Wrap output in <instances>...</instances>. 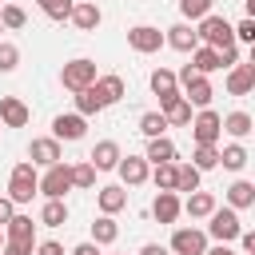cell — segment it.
Wrapping results in <instances>:
<instances>
[{
  "label": "cell",
  "mask_w": 255,
  "mask_h": 255,
  "mask_svg": "<svg viewBox=\"0 0 255 255\" xmlns=\"http://www.w3.org/2000/svg\"><path fill=\"white\" fill-rule=\"evenodd\" d=\"M139 255H171V251H167V247H159V243H147Z\"/></svg>",
  "instance_id": "681fc988"
},
{
  "label": "cell",
  "mask_w": 255,
  "mask_h": 255,
  "mask_svg": "<svg viewBox=\"0 0 255 255\" xmlns=\"http://www.w3.org/2000/svg\"><path fill=\"white\" fill-rule=\"evenodd\" d=\"M24 24H28V16L20 4H0V28H24Z\"/></svg>",
  "instance_id": "8d00e7d4"
},
{
  "label": "cell",
  "mask_w": 255,
  "mask_h": 255,
  "mask_svg": "<svg viewBox=\"0 0 255 255\" xmlns=\"http://www.w3.org/2000/svg\"><path fill=\"white\" fill-rule=\"evenodd\" d=\"M72 255H100V247H96V243H76Z\"/></svg>",
  "instance_id": "c3c4849f"
},
{
  "label": "cell",
  "mask_w": 255,
  "mask_h": 255,
  "mask_svg": "<svg viewBox=\"0 0 255 255\" xmlns=\"http://www.w3.org/2000/svg\"><path fill=\"white\" fill-rule=\"evenodd\" d=\"M219 128H223L227 135H235V139H247V135H251V116H247V112H231V116L219 120Z\"/></svg>",
  "instance_id": "83f0119b"
},
{
  "label": "cell",
  "mask_w": 255,
  "mask_h": 255,
  "mask_svg": "<svg viewBox=\"0 0 255 255\" xmlns=\"http://www.w3.org/2000/svg\"><path fill=\"white\" fill-rule=\"evenodd\" d=\"M20 64V48L16 44H0V72H12Z\"/></svg>",
  "instance_id": "60d3db41"
},
{
  "label": "cell",
  "mask_w": 255,
  "mask_h": 255,
  "mask_svg": "<svg viewBox=\"0 0 255 255\" xmlns=\"http://www.w3.org/2000/svg\"><path fill=\"white\" fill-rule=\"evenodd\" d=\"M96 96H100V104L104 108H112V104H120L124 100V80L120 76H96Z\"/></svg>",
  "instance_id": "ffe728a7"
},
{
  "label": "cell",
  "mask_w": 255,
  "mask_h": 255,
  "mask_svg": "<svg viewBox=\"0 0 255 255\" xmlns=\"http://www.w3.org/2000/svg\"><path fill=\"white\" fill-rule=\"evenodd\" d=\"M219 163H223L227 171H243V163H247V147H243V143H227V147L219 151Z\"/></svg>",
  "instance_id": "836d02e7"
},
{
  "label": "cell",
  "mask_w": 255,
  "mask_h": 255,
  "mask_svg": "<svg viewBox=\"0 0 255 255\" xmlns=\"http://www.w3.org/2000/svg\"><path fill=\"white\" fill-rule=\"evenodd\" d=\"M80 32H96L100 28V20H104V12L92 4V0H80V4H72V16H68Z\"/></svg>",
  "instance_id": "9a60e30c"
},
{
  "label": "cell",
  "mask_w": 255,
  "mask_h": 255,
  "mask_svg": "<svg viewBox=\"0 0 255 255\" xmlns=\"http://www.w3.org/2000/svg\"><path fill=\"white\" fill-rule=\"evenodd\" d=\"M191 163H195L199 171H211V167L219 163V147H215V143H195V151H191Z\"/></svg>",
  "instance_id": "d6a6232c"
},
{
  "label": "cell",
  "mask_w": 255,
  "mask_h": 255,
  "mask_svg": "<svg viewBox=\"0 0 255 255\" xmlns=\"http://www.w3.org/2000/svg\"><path fill=\"white\" fill-rule=\"evenodd\" d=\"M255 88V60L251 64H231V72H227V92L231 96H247Z\"/></svg>",
  "instance_id": "8fae6325"
},
{
  "label": "cell",
  "mask_w": 255,
  "mask_h": 255,
  "mask_svg": "<svg viewBox=\"0 0 255 255\" xmlns=\"http://www.w3.org/2000/svg\"><path fill=\"white\" fill-rule=\"evenodd\" d=\"M179 211H183V203H179V195H175V191H159V195H155V203H151V215H155L159 223H175V219H179Z\"/></svg>",
  "instance_id": "d6986e66"
},
{
  "label": "cell",
  "mask_w": 255,
  "mask_h": 255,
  "mask_svg": "<svg viewBox=\"0 0 255 255\" xmlns=\"http://www.w3.org/2000/svg\"><path fill=\"white\" fill-rule=\"evenodd\" d=\"M147 163H171L175 159V143L167 139V135H155L151 143H147V155H143Z\"/></svg>",
  "instance_id": "f1b7e54d"
},
{
  "label": "cell",
  "mask_w": 255,
  "mask_h": 255,
  "mask_svg": "<svg viewBox=\"0 0 255 255\" xmlns=\"http://www.w3.org/2000/svg\"><path fill=\"white\" fill-rule=\"evenodd\" d=\"M211 4H215V0H179V12H183L187 20H203V16L211 12Z\"/></svg>",
  "instance_id": "ab89813d"
},
{
  "label": "cell",
  "mask_w": 255,
  "mask_h": 255,
  "mask_svg": "<svg viewBox=\"0 0 255 255\" xmlns=\"http://www.w3.org/2000/svg\"><path fill=\"white\" fill-rule=\"evenodd\" d=\"M183 211H187L191 219H207V215L215 211V195H211V191H191L187 203H183Z\"/></svg>",
  "instance_id": "cb8c5ba5"
},
{
  "label": "cell",
  "mask_w": 255,
  "mask_h": 255,
  "mask_svg": "<svg viewBox=\"0 0 255 255\" xmlns=\"http://www.w3.org/2000/svg\"><path fill=\"white\" fill-rule=\"evenodd\" d=\"M4 239L8 243H24V247H36V223H32V215H12L8 223H4Z\"/></svg>",
  "instance_id": "ba28073f"
},
{
  "label": "cell",
  "mask_w": 255,
  "mask_h": 255,
  "mask_svg": "<svg viewBox=\"0 0 255 255\" xmlns=\"http://www.w3.org/2000/svg\"><path fill=\"white\" fill-rule=\"evenodd\" d=\"M28 155H32V163H40V167H52V163H60V159H64V155H60V139H56V135L32 139Z\"/></svg>",
  "instance_id": "5bb4252c"
},
{
  "label": "cell",
  "mask_w": 255,
  "mask_h": 255,
  "mask_svg": "<svg viewBox=\"0 0 255 255\" xmlns=\"http://www.w3.org/2000/svg\"><path fill=\"white\" fill-rule=\"evenodd\" d=\"M151 92L159 96V108H163V104H171V100L179 96V80H175V72L155 68V72H151Z\"/></svg>",
  "instance_id": "2e32d148"
},
{
  "label": "cell",
  "mask_w": 255,
  "mask_h": 255,
  "mask_svg": "<svg viewBox=\"0 0 255 255\" xmlns=\"http://www.w3.org/2000/svg\"><path fill=\"white\" fill-rule=\"evenodd\" d=\"M32 251H36V255H64V247H60L56 239H44V243H36Z\"/></svg>",
  "instance_id": "7bdbcfd3"
},
{
  "label": "cell",
  "mask_w": 255,
  "mask_h": 255,
  "mask_svg": "<svg viewBox=\"0 0 255 255\" xmlns=\"http://www.w3.org/2000/svg\"><path fill=\"white\" fill-rule=\"evenodd\" d=\"M171 251H175V255H203V251H207V235L195 231V227H175Z\"/></svg>",
  "instance_id": "8992f818"
},
{
  "label": "cell",
  "mask_w": 255,
  "mask_h": 255,
  "mask_svg": "<svg viewBox=\"0 0 255 255\" xmlns=\"http://www.w3.org/2000/svg\"><path fill=\"white\" fill-rule=\"evenodd\" d=\"M84 131H88V120H84L80 112L52 120V135H56V139H84Z\"/></svg>",
  "instance_id": "4fadbf2b"
},
{
  "label": "cell",
  "mask_w": 255,
  "mask_h": 255,
  "mask_svg": "<svg viewBox=\"0 0 255 255\" xmlns=\"http://www.w3.org/2000/svg\"><path fill=\"white\" fill-rule=\"evenodd\" d=\"M116 239H120L116 219H112V215H100V219L92 223V243H96V247H108V243H116Z\"/></svg>",
  "instance_id": "484cf974"
},
{
  "label": "cell",
  "mask_w": 255,
  "mask_h": 255,
  "mask_svg": "<svg viewBox=\"0 0 255 255\" xmlns=\"http://www.w3.org/2000/svg\"><path fill=\"white\" fill-rule=\"evenodd\" d=\"M72 187H96V167H92L88 159L72 167Z\"/></svg>",
  "instance_id": "f35d334b"
},
{
  "label": "cell",
  "mask_w": 255,
  "mask_h": 255,
  "mask_svg": "<svg viewBox=\"0 0 255 255\" xmlns=\"http://www.w3.org/2000/svg\"><path fill=\"white\" fill-rule=\"evenodd\" d=\"M191 135H195V143H215V139L223 135V128H219V116H215L211 108H199V116L191 120Z\"/></svg>",
  "instance_id": "52a82bcc"
},
{
  "label": "cell",
  "mask_w": 255,
  "mask_h": 255,
  "mask_svg": "<svg viewBox=\"0 0 255 255\" xmlns=\"http://www.w3.org/2000/svg\"><path fill=\"white\" fill-rule=\"evenodd\" d=\"M120 159H124V155H120V143H116V139H100V143L92 147V155H88V163H92L96 171H116Z\"/></svg>",
  "instance_id": "30bf717a"
},
{
  "label": "cell",
  "mask_w": 255,
  "mask_h": 255,
  "mask_svg": "<svg viewBox=\"0 0 255 255\" xmlns=\"http://www.w3.org/2000/svg\"><path fill=\"white\" fill-rule=\"evenodd\" d=\"M116 171H120V179H124L128 187H139V183H143V179L151 175V171H147V159H143V155H128V159H120V163H116Z\"/></svg>",
  "instance_id": "ac0fdd59"
},
{
  "label": "cell",
  "mask_w": 255,
  "mask_h": 255,
  "mask_svg": "<svg viewBox=\"0 0 255 255\" xmlns=\"http://www.w3.org/2000/svg\"><path fill=\"white\" fill-rule=\"evenodd\" d=\"M0 4H4V0H0Z\"/></svg>",
  "instance_id": "f5cc1de1"
},
{
  "label": "cell",
  "mask_w": 255,
  "mask_h": 255,
  "mask_svg": "<svg viewBox=\"0 0 255 255\" xmlns=\"http://www.w3.org/2000/svg\"><path fill=\"white\" fill-rule=\"evenodd\" d=\"M235 32V40H243V44H251L255 40V20L247 16V20H239V28H231Z\"/></svg>",
  "instance_id": "b9f144b4"
},
{
  "label": "cell",
  "mask_w": 255,
  "mask_h": 255,
  "mask_svg": "<svg viewBox=\"0 0 255 255\" xmlns=\"http://www.w3.org/2000/svg\"><path fill=\"white\" fill-rule=\"evenodd\" d=\"M36 4H40V12H44L48 20H68L76 0H36Z\"/></svg>",
  "instance_id": "d590c367"
},
{
  "label": "cell",
  "mask_w": 255,
  "mask_h": 255,
  "mask_svg": "<svg viewBox=\"0 0 255 255\" xmlns=\"http://www.w3.org/2000/svg\"><path fill=\"white\" fill-rule=\"evenodd\" d=\"M151 179H155L159 191H175V159L171 163H155V175Z\"/></svg>",
  "instance_id": "74e56055"
},
{
  "label": "cell",
  "mask_w": 255,
  "mask_h": 255,
  "mask_svg": "<svg viewBox=\"0 0 255 255\" xmlns=\"http://www.w3.org/2000/svg\"><path fill=\"white\" fill-rule=\"evenodd\" d=\"M128 44L135 48V52H159V44H163V32L159 28H151V24H135L131 32H128Z\"/></svg>",
  "instance_id": "9c48e42d"
},
{
  "label": "cell",
  "mask_w": 255,
  "mask_h": 255,
  "mask_svg": "<svg viewBox=\"0 0 255 255\" xmlns=\"http://www.w3.org/2000/svg\"><path fill=\"white\" fill-rule=\"evenodd\" d=\"M76 112H80L84 120H88V116H96V112H104V104H100V96H96V88H92V84L76 92Z\"/></svg>",
  "instance_id": "4dcf8cb0"
},
{
  "label": "cell",
  "mask_w": 255,
  "mask_h": 255,
  "mask_svg": "<svg viewBox=\"0 0 255 255\" xmlns=\"http://www.w3.org/2000/svg\"><path fill=\"white\" fill-rule=\"evenodd\" d=\"M96 203H100V211H104V215H116V211H124V207H128V191H124L120 183H112V187H100Z\"/></svg>",
  "instance_id": "7402d4cb"
},
{
  "label": "cell",
  "mask_w": 255,
  "mask_h": 255,
  "mask_svg": "<svg viewBox=\"0 0 255 255\" xmlns=\"http://www.w3.org/2000/svg\"><path fill=\"white\" fill-rule=\"evenodd\" d=\"M40 223H44V227H64V223H68V207H64V199H48L44 211H40Z\"/></svg>",
  "instance_id": "1f68e13d"
},
{
  "label": "cell",
  "mask_w": 255,
  "mask_h": 255,
  "mask_svg": "<svg viewBox=\"0 0 255 255\" xmlns=\"http://www.w3.org/2000/svg\"><path fill=\"white\" fill-rule=\"evenodd\" d=\"M219 64H223V68L239 64V48H235V44H231V48H219Z\"/></svg>",
  "instance_id": "ee69618b"
},
{
  "label": "cell",
  "mask_w": 255,
  "mask_h": 255,
  "mask_svg": "<svg viewBox=\"0 0 255 255\" xmlns=\"http://www.w3.org/2000/svg\"><path fill=\"white\" fill-rule=\"evenodd\" d=\"M179 96H183V100H187L191 108H211V96H215V92H211L207 76H199V72H195V76H191V80L183 84V92H179Z\"/></svg>",
  "instance_id": "7c38bea8"
},
{
  "label": "cell",
  "mask_w": 255,
  "mask_h": 255,
  "mask_svg": "<svg viewBox=\"0 0 255 255\" xmlns=\"http://www.w3.org/2000/svg\"><path fill=\"white\" fill-rule=\"evenodd\" d=\"M195 36H199L207 48H215V52L235 44V32H231V24H227L223 16H215V12H207V16L199 20V32H195Z\"/></svg>",
  "instance_id": "7a4b0ae2"
},
{
  "label": "cell",
  "mask_w": 255,
  "mask_h": 255,
  "mask_svg": "<svg viewBox=\"0 0 255 255\" xmlns=\"http://www.w3.org/2000/svg\"><path fill=\"white\" fill-rule=\"evenodd\" d=\"M68 187H72V167H68V163H52V167L44 171V179H40V191H44L48 199H64Z\"/></svg>",
  "instance_id": "5b68a950"
},
{
  "label": "cell",
  "mask_w": 255,
  "mask_h": 255,
  "mask_svg": "<svg viewBox=\"0 0 255 255\" xmlns=\"http://www.w3.org/2000/svg\"><path fill=\"white\" fill-rule=\"evenodd\" d=\"M227 203H231L235 211H243V207H255V183H247V179H235V183L227 187Z\"/></svg>",
  "instance_id": "603a6c76"
},
{
  "label": "cell",
  "mask_w": 255,
  "mask_h": 255,
  "mask_svg": "<svg viewBox=\"0 0 255 255\" xmlns=\"http://www.w3.org/2000/svg\"><path fill=\"white\" fill-rule=\"evenodd\" d=\"M0 124L4 128H24L28 124V104L16 96H0Z\"/></svg>",
  "instance_id": "e0dca14e"
},
{
  "label": "cell",
  "mask_w": 255,
  "mask_h": 255,
  "mask_svg": "<svg viewBox=\"0 0 255 255\" xmlns=\"http://www.w3.org/2000/svg\"><path fill=\"white\" fill-rule=\"evenodd\" d=\"M60 84L68 88V92H80V88H88V84H96V64L92 60H68L64 64V72H60Z\"/></svg>",
  "instance_id": "3957f363"
},
{
  "label": "cell",
  "mask_w": 255,
  "mask_h": 255,
  "mask_svg": "<svg viewBox=\"0 0 255 255\" xmlns=\"http://www.w3.org/2000/svg\"><path fill=\"white\" fill-rule=\"evenodd\" d=\"M139 131H143L147 139L163 135V131H167V120H163V112H143V116H139Z\"/></svg>",
  "instance_id": "e575fe53"
},
{
  "label": "cell",
  "mask_w": 255,
  "mask_h": 255,
  "mask_svg": "<svg viewBox=\"0 0 255 255\" xmlns=\"http://www.w3.org/2000/svg\"><path fill=\"white\" fill-rule=\"evenodd\" d=\"M0 247H4V227H0Z\"/></svg>",
  "instance_id": "816d5d0a"
},
{
  "label": "cell",
  "mask_w": 255,
  "mask_h": 255,
  "mask_svg": "<svg viewBox=\"0 0 255 255\" xmlns=\"http://www.w3.org/2000/svg\"><path fill=\"white\" fill-rule=\"evenodd\" d=\"M163 120L175 124V128H187V124H191V104H187L183 96H175L171 104H163Z\"/></svg>",
  "instance_id": "4316f807"
},
{
  "label": "cell",
  "mask_w": 255,
  "mask_h": 255,
  "mask_svg": "<svg viewBox=\"0 0 255 255\" xmlns=\"http://www.w3.org/2000/svg\"><path fill=\"white\" fill-rule=\"evenodd\" d=\"M211 223H207V231L219 239V243H231V239H239V231H243V223H239V215H235V207H215L211 215H207Z\"/></svg>",
  "instance_id": "277c9868"
},
{
  "label": "cell",
  "mask_w": 255,
  "mask_h": 255,
  "mask_svg": "<svg viewBox=\"0 0 255 255\" xmlns=\"http://www.w3.org/2000/svg\"><path fill=\"white\" fill-rule=\"evenodd\" d=\"M163 40H167L175 52H191V48H199V36H195V28H191V24H171Z\"/></svg>",
  "instance_id": "44dd1931"
},
{
  "label": "cell",
  "mask_w": 255,
  "mask_h": 255,
  "mask_svg": "<svg viewBox=\"0 0 255 255\" xmlns=\"http://www.w3.org/2000/svg\"><path fill=\"white\" fill-rule=\"evenodd\" d=\"M12 215H16V203H12L8 195H0V227H4V223H8Z\"/></svg>",
  "instance_id": "f6af8a7d"
},
{
  "label": "cell",
  "mask_w": 255,
  "mask_h": 255,
  "mask_svg": "<svg viewBox=\"0 0 255 255\" xmlns=\"http://www.w3.org/2000/svg\"><path fill=\"white\" fill-rule=\"evenodd\" d=\"M203 255H235V251H231V247H227V243H219V247H207V251H203Z\"/></svg>",
  "instance_id": "f907efd6"
},
{
  "label": "cell",
  "mask_w": 255,
  "mask_h": 255,
  "mask_svg": "<svg viewBox=\"0 0 255 255\" xmlns=\"http://www.w3.org/2000/svg\"><path fill=\"white\" fill-rule=\"evenodd\" d=\"M191 68H195L199 76H207V72H219L223 64H219V52L203 44V48H191Z\"/></svg>",
  "instance_id": "d4e9b609"
},
{
  "label": "cell",
  "mask_w": 255,
  "mask_h": 255,
  "mask_svg": "<svg viewBox=\"0 0 255 255\" xmlns=\"http://www.w3.org/2000/svg\"><path fill=\"white\" fill-rule=\"evenodd\" d=\"M0 255H32V247H24V243H8V239H4Z\"/></svg>",
  "instance_id": "bcb514c9"
},
{
  "label": "cell",
  "mask_w": 255,
  "mask_h": 255,
  "mask_svg": "<svg viewBox=\"0 0 255 255\" xmlns=\"http://www.w3.org/2000/svg\"><path fill=\"white\" fill-rule=\"evenodd\" d=\"M239 243H243L247 255H255V231H239Z\"/></svg>",
  "instance_id": "7dc6e473"
},
{
  "label": "cell",
  "mask_w": 255,
  "mask_h": 255,
  "mask_svg": "<svg viewBox=\"0 0 255 255\" xmlns=\"http://www.w3.org/2000/svg\"><path fill=\"white\" fill-rule=\"evenodd\" d=\"M199 175L195 163H175V191H199Z\"/></svg>",
  "instance_id": "f546056e"
},
{
  "label": "cell",
  "mask_w": 255,
  "mask_h": 255,
  "mask_svg": "<svg viewBox=\"0 0 255 255\" xmlns=\"http://www.w3.org/2000/svg\"><path fill=\"white\" fill-rule=\"evenodd\" d=\"M40 191V175H36V163H16L12 167V179H8V199L12 203H32V195Z\"/></svg>",
  "instance_id": "6da1fadb"
}]
</instances>
